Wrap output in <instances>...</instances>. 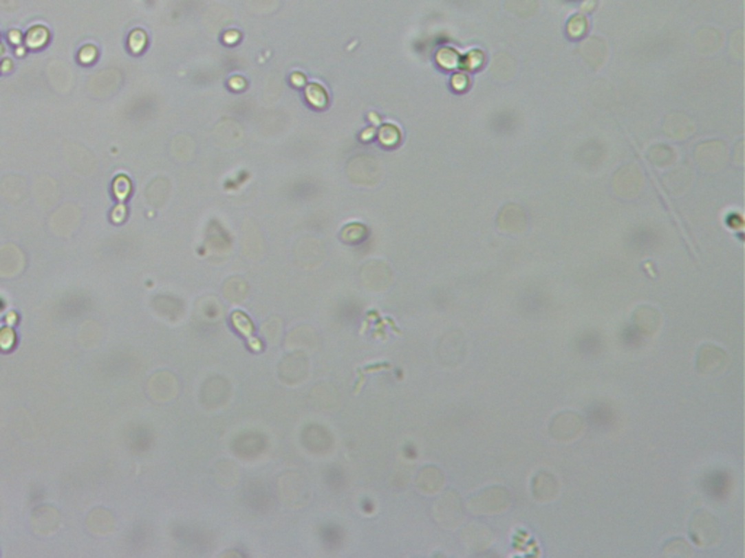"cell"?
Returning <instances> with one entry per match:
<instances>
[{
    "mask_svg": "<svg viewBox=\"0 0 745 558\" xmlns=\"http://www.w3.org/2000/svg\"><path fill=\"white\" fill-rule=\"evenodd\" d=\"M583 430V421L575 413H561L553 418L550 425L552 435L561 440L574 439Z\"/></svg>",
    "mask_w": 745,
    "mask_h": 558,
    "instance_id": "277c9868",
    "label": "cell"
},
{
    "mask_svg": "<svg viewBox=\"0 0 745 558\" xmlns=\"http://www.w3.org/2000/svg\"><path fill=\"white\" fill-rule=\"evenodd\" d=\"M441 484H443V474H441L434 467L424 468L418 476V486L421 487V490L427 493L437 491L441 487Z\"/></svg>",
    "mask_w": 745,
    "mask_h": 558,
    "instance_id": "52a82bcc",
    "label": "cell"
},
{
    "mask_svg": "<svg viewBox=\"0 0 745 558\" xmlns=\"http://www.w3.org/2000/svg\"><path fill=\"white\" fill-rule=\"evenodd\" d=\"M690 532L694 541L702 547H712L721 538V528H719L716 519L704 511H700L693 516Z\"/></svg>",
    "mask_w": 745,
    "mask_h": 558,
    "instance_id": "7a4b0ae2",
    "label": "cell"
},
{
    "mask_svg": "<svg viewBox=\"0 0 745 558\" xmlns=\"http://www.w3.org/2000/svg\"><path fill=\"white\" fill-rule=\"evenodd\" d=\"M726 362V353L713 345L702 346L698 353V370L702 374H715L721 370L724 371Z\"/></svg>",
    "mask_w": 745,
    "mask_h": 558,
    "instance_id": "5b68a950",
    "label": "cell"
},
{
    "mask_svg": "<svg viewBox=\"0 0 745 558\" xmlns=\"http://www.w3.org/2000/svg\"><path fill=\"white\" fill-rule=\"evenodd\" d=\"M533 493L535 496L541 502H549L557 496L558 493V481L554 477L546 471L539 473L533 480Z\"/></svg>",
    "mask_w": 745,
    "mask_h": 558,
    "instance_id": "8992f818",
    "label": "cell"
},
{
    "mask_svg": "<svg viewBox=\"0 0 745 558\" xmlns=\"http://www.w3.org/2000/svg\"><path fill=\"white\" fill-rule=\"evenodd\" d=\"M510 503V496L502 487H490L481 491L471 499L467 507L472 513L485 515V513H499Z\"/></svg>",
    "mask_w": 745,
    "mask_h": 558,
    "instance_id": "6da1fadb",
    "label": "cell"
},
{
    "mask_svg": "<svg viewBox=\"0 0 745 558\" xmlns=\"http://www.w3.org/2000/svg\"><path fill=\"white\" fill-rule=\"evenodd\" d=\"M469 61L472 63V67H476V66H479V65H481V63L484 61V56H482V53L475 52V53L471 54Z\"/></svg>",
    "mask_w": 745,
    "mask_h": 558,
    "instance_id": "8fae6325",
    "label": "cell"
},
{
    "mask_svg": "<svg viewBox=\"0 0 745 558\" xmlns=\"http://www.w3.org/2000/svg\"><path fill=\"white\" fill-rule=\"evenodd\" d=\"M272 324H274V317H271V319H268L267 322L263 323L261 331L265 333V336H267V339L270 342H274V344H275V342L279 340L280 333H281V323L279 320V322H277L275 327H272Z\"/></svg>",
    "mask_w": 745,
    "mask_h": 558,
    "instance_id": "9c48e42d",
    "label": "cell"
},
{
    "mask_svg": "<svg viewBox=\"0 0 745 558\" xmlns=\"http://www.w3.org/2000/svg\"><path fill=\"white\" fill-rule=\"evenodd\" d=\"M12 344H14V332L9 331V328H5V331L0 333V346L9 348Z\"/></svg>",
    "mask_w": 745,
    "mask_h": 558,
    "instance_id": "30bf717a",
    "label": "cell"
},
{
    "mask_svg": "<svg viewBox=\"0 0 745 558\" xmlns=\"http://www.w3.org/2000/svg\"><path fill=\"white\" fill-rule=\"evenodd\" d=\"M635 323L643 332L654 333V331L660 324V315L654 309L642 307L635 314Z\"/></svg>",
    "mask_w": 745,
    "mask_h": 558,
    "instance_id": "ba28073f",
    "label": "cell"
},
{
    "mask_svg": "<svg viewBox=\"0 0 745 558\" xmlns=\"http://www.w3.org/2000/svg\"><path fill=\"white\" fill-rule=\"evenodd\" d=\"M462 503L456 493L449 491L435 504V516L441 525L456 526L462 521Z\"/></svg>",
    "mask_w": 745,
    "mask_h": 558,
    "instance_id": "3957f363",
    "label": "cell"
}]
</instances>
